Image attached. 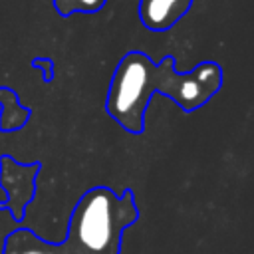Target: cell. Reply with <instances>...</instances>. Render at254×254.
<instances>
[{
    "label": "cell",
    "mask_w": 254,
    "mask_h": 254,
    "mask_svg": "<svg viewBox=\"0 0 254 254\" xmlns=\"http://www.w3.org/2000/svg\"><path fill=\"white\" fill-rule=\"evenodd\" d=\"M30 64H32V67L42 71V81L44 83L54 81V60L52 58H34Z\"/></svg>",
    "instance_id": "cell-6"
},
{
    "label": "cell",
    "mask_w": 254,
    "mask_h": 254,
    "mask_svg": "<svg viewBox=\"0 0 254 254\" xmlns=\"http://www.w3.org/2000/svg\"><path fill=\"white\" fill-rule=\"evenodd\" d=\"M22 254H44L42 250H26V252H22Z\"/></svg>",
    "instance_id": "cell-7"
},
{
    "label": "cell",
    "mask_w": 254,
    "mask_h": 254,
    "mask_svg": "<svg viewBox=\"0 0 254 254\" xmlns=\"http://www.w3.org/2000/svg\"><path fill=\"white\" fill-rule=\"evenodd\" d=\"M135 214L131 192L117 198L109 189H91L77 204L73 214V232L81 246L91 252H103L117 226L123 220H131Z\"/></svg>",
    "instance_id": "cell-2"
},
{
    "label": "cell",
    "mask_w": 254,
    "mask_h": 254,
    "mask_svg": "<svg viewBox=\"0 0 254 254\" xmlns=\"http://www.w3.org/2000/svg\"><path fill=\"white\" fill-rule=\"evenodd\" d=\"M175 58L165 56L159 64L143 52H127L109 81L105 113L127 133L145 131V113L155 93L173 99L181 111L190 113L208 103L222 87V67L212 62H200L192 71H177Z\"/></svg>",
    "instance_id": "cell-1"
},
{
    "label": "cell",
    "mask_w": 254,
    "mask_h": 254,
    "mask_svg": "<svg viewBox=\"0 0 254 254\" xmlns=\"http://www.w3.org/2000/svg\"><path fill=\"white\" fill-rule=\"evenodd\" d=\"M44 254H54V252H44Z\"/></svg>",
    "instance_id": "cell-8"
},
{
    "label": "cell",
    "mask_w": 254,
    "mask_h": 254,
    "mask_svg": "<svg viewBox=\"0 0 254 254\" xmlns=\"http://www.w3.org/2000/svg\"><path fill=\"white\" fill-rule=\"evenodd\" d=\"M192 2L194 0H139L137 14L147 30L165 32L190 10Z\"/></svg>",
    "instance_id": "cell-3"
},
{
    "label": "cell",
    "mask_w": 254,
    "mask_h": 254,
    "mask_svg": "<svg viewBox=\"0 0 254 254\" xmlns=\"http://www.w3.org/2000/svg\"><path fill=\"white\" fill-rule=\"evenodd\" d=\"M0 131H20L28 119H30V109L20 103L18 93L12 87H0Z\"/></svg>",
    "instance_id": "cell-4"
},
{
    "label": "cell",
    "mask_w": 254,
    "mask_h": 254,
    "mask_svg": "<svg viewBox=\"0 0 254 254\" xmlns=\"http://www.w3.org/2000/svg\"><path fill=\"white\" fill-rule=\"evenodd\" d=\"M107 0H54V8L62 18L71 14H95L105 6Z\"/></svg>",
    "instance_id": "cell-5"
}]
</instances>
